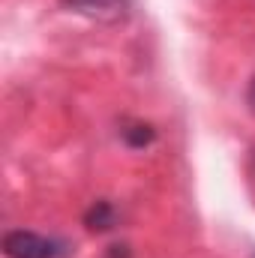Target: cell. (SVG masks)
Masks as SVG:
<instances>
[{"label":"cell","mask_w":255,"mask_h":258,"mask_svg":"<svg viewBox=\"0 0 255 258\" xmlns=\"http://www.w3.org/2000/svg\"><path fill=\"white\" fill-rule=\"evenodd\" d=\"M3 252H6V258H60L66 249H63L60 240L42 237L36 231L15 228V231H6Z\"/></svg>","instance_id":"cell-1"},{"label":"cell","mask_w":255,"mask_h":258,"mask_svg":"<svg viewBox=\"0 0 255 258\" xmlns=\"http://www.w3.org/2000/svg\"><path fill=\"white\" fill-rule=\"evenodd\" d=\"M69 12H78L84 18L102 21V24H117L129 12V0H60Z\"/></svg>","instance_id":"cell-2"},{"label":"cell","mask_w":255,"mask_h":258,"mask_svg":"<svg viewBox=\"0 0 255 258\" xmlns=\"http://www.w3.org/2000/svg\"><path fill=\"white\" fill-rule=\"evenodd\" d=\"M114 222H117V210H114V204H108V201H96V204L84 213V225H87L90 231H108V228H114Z\"/></svg>","instance_id":"cell-3"},{"label":"cell","mask_w":255,"mask_h":258,"mask_svg":"<svg viewBox=\"0 0 255 258\" xmlns=\"http://www.w3.org/2000/svg\"><path fill=\"white\" fill-rule=\"evenodd\" d=\"M123 138H126V144H132V147H144V144L153 141V129L147 126V123H135V126L123 129Z\"/></svg>","instance_id":"cell-4"},{"label":"cell","mask_w":255,"mask_h":258,"mask_svg":"<svg viewBox=\"0 0 255 258\" xmlns=\"http://www.w3.org/2000/svg\"><path fill=\"white\" fill-rule=\"evenodd\" d=\"M246 102H249V111L255 114V78H252V84H249V93H246Z\"/></svg>","instance_id":"cell-5"}]
</instances>
